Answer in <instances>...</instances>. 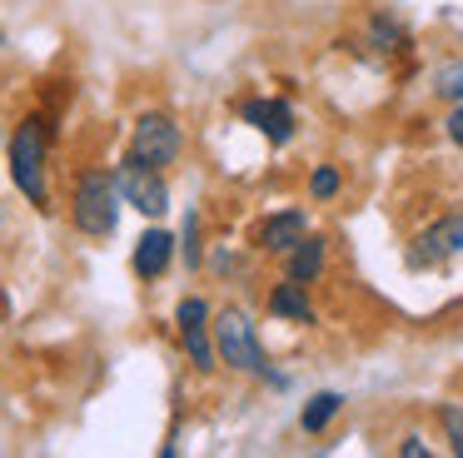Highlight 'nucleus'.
I'll return each instance as SVG.
<instances>
[{"mask_svg": "<svg viewBox=\"0 0 463 458\" xmlns=\"http://www.w3.org/2000/svg\"><path fill=\"white\" fill-rule=\"evenodd\" d=\"M120 205H125V195L110 169H85L71 189V219L90 239H110L120 229Z\"/></svg>", "mask_w": 463, "mask_h": 458, "instance_id": "f257e3e1", "label": "nucleus"}, {"mask_svg": "<svg viewBox=\"0 0 463 458\" xmlns=\"http://www.w3.org/2000/svg\"><path fill=\"white\" fill-rule=\"evenodd\" d=\"M45 149H51V129L45 119H21L11 135V179L35 209H51V189H45Z\"/></svg>", "mask_w": 463, "mask_h": 458, "instance_id": "f03ea898", "label": "nucleus"}, {"mask_svg": "<svg viewBox=\"0 0 463 458\" xmlns=\"http://www.w3.org/2000/svg\"><path fill=\"white\" fill-rule=\"evenodd\" d=\"M214 344H220V358L240 374H269V358H264V344L254 334L250 314L244 309H220L214 314Z\"/></svg>", "mask_w": 463, "mask_h": 458, "instance_id": "7ed1b4c3", "label": "nucleus"}, {"mask_svg": "<svg viewBox=\"0 0 463 458\" xmlns=\"http://www.w3.org/2000/svg\"><path fill=\"white\" fill-rule=\"evenodd\" d=\"M180 155H184V129L175 125L165 110H150V115L135 119L130 159H140V165H150V169H170Z\"/></svg>", "mask_w": 463, "mask_h": 458, "instance_id": "20e7f679", "label": "nucleus"}, {"mask_svg": "<svg viewBox=\"0 0 463 458\" xmlns=\"http://www.w3.org/2000/svg\"><path fill=\"white\" fill-rule=\"evenodd\" d=\"M175 324H180V339H184L190 364L200 368V374H210V368L220 364V344H214V309L204 304L200 294H190V299H180V309H175Z\"/></svg>", "mask_w": 463, "mask_h": 458, "instance_id": "39448f33", "label": "nucleus"}, {"mask_svg": "<svg viewBox=\"0 0 463 458\" xmlns=\"http://www.w3.org/2000/svg\"><path fill=\"white\" fill-rule=\"evenodd\" d=\"M115 179H120L125 205L140 209V215L160 219L165 209H170V185H165V169H150V165H140V159H125V165L115 169Z\"/></svg>", "mask_w": 463, "mask_h": 458, "instance_id": "423d86ee", "label": "nucleus"}, {"mask_svg": "<svg viewBox=\"0 0 463 458\" xmlns=\"http://www.w3.org/2000/svg\"><path fill=\"white\" fill-rule=\"evenodd\" d=\"M463 254V215H443L433 219L423 234H413V249H409V264L413 269H433L443 259Z\"/></svg>", "mask_w": 463, "mask_h": 458, "instance_id": "0eeeda50", "label": "nucleus"}, {"mask_svg": "<svg viewBox=\"0 0 463 458\" xmlns=\"http://www.w3.org/2000/svg\"><path fill=\"white\" fill-rule=\"evenodd\" d=\"M240 115H244V125H254L269 145H289L294 139V105L289 100H274V95H254V100H244L240 105Z\"/></svg>", "mask_w": 463, "mask_h": 458, "instance_id": "6e6552de", "label": "nucleus"}, {"mask_svg": "<svg viewBox=\"0 0 463 458\" xmlns=\"http://www.w3.org/2000/svg\"><path fill=\"white\" fill-rule=\"evenodd\" d=\"M309 234V219H304V209H279V215H264L260 229H254V239H260V249H269V254H289L299 239Z\"/></svg>", "mask_w": 463, "mask_h": 458, "instance_id": "1a4fd4ad", "label": "nucleus"}, {"mask_svg": "<svg viewBox=\"0 0 463 458\" xmlns=\"http://www.w3.org/2000/svg\"><path fill=\"white\" fill-rule=\"evenodd\" d=\"M175 249H180V239H175V234H165V229H145L140 244H135V259H130L135 274H140V279H160L165 269H170Z\"/></svg>", "mask_w": 463, "mask_h": 458, "instance_id": "9d476101", "label": "nucleus"}, {"mask_svg": "<svg viewBox=\"0 0 463 458\" xmlns=\"http://www.w3.org/2000/svg\"><path fill=\"white\" fill-rule=\"evenodd\" d=\"M269 314H274V319H294V324H314V304H309V294H304L299 279L284 274V284H274Z\"/></svg>", "mask_w": 463, "mask_h": 458, "instance_id": "9b49d317", "label": "nucleus"}, {"mask_svg": "<svg viewBox=\"0 0 463 458\" xmlns=\"http://www.w3.org/2000/svg\"><path fill=\"white\" fill-rule=\"evenodd\" d=\"M284 274L299 279V284H314V279L324 274V239L319 234H304L299 244L284 254Z\"/></svg>", "mask_w": 463, "mask_h": 458, "instance_id": "f8f14e48", "label": "nucleus"}, {"mask_svg": "<svg viewBox=\"0 0 463 458\" xmlns=\"http://www.w3.org/2000/svg\"><path fill=\"white\" fill-rule=\"evenodd\" d=\"M339 408H344V394H334V388H319V394H314L309 404L299 408V428H304V434H324V428L339 418Z\"/></svg>", "mask_w": 463, "mask_h": 458, "instance_id": "ddd939ff", "label": "nucleus"}, {"mask_svg": "<svg viewBox=\"0 0 463 458\" xmlns=\"http://www.w3.org/2000/svg\"><path fill=\"white\" fill-rule=\"evenodd\" d=\"M369 45L379 50V55H393V50L409 45V30H403L393 15H373L369 20Z\"/></svg>", "mask_w": 463, "mask_h": 458, "instance_id": "4468645a", "label": "nucleus"}, {"mask_svg": "<svg viewBox=\"0 0 463 458\" xmlns=\"http://www.w3.org/2000/svg\"><path fill=\"white\" fill-rule=\"evenodd\" d=\"M433 90H439L449 105H463V60H449V65L433 70Z\"/></svg>", "mask_w": 463, "mask_h": 458, "instance_id": "2eb2a0df", "label": "nucleus"}, {"mask_svg": "<svg viewBox=\"0 0 463 458\" xmlns=\"http://www.w3.org/2000/svg\"><path fill=\"white\" fill-rule=\"evenodd\" d=\"M439 424H443V438H449V448L463 458V408H458V404H439Z\"/></svg>", "mask_w": 463, "mask_h": 458, "instance_id": "dca6fc26", "label": "nucleus"}, {"mask_svg": "<svg viewBox=\"0 0 463 458\" xmlns=\"http://www.w3.org/2000/svg\"><path fill=\"white\" fill-rule=\"evenodd\" d=\"M339 185H344V179H339V169H334V165H314V175H309V195L314 199H334V195H339Z\"/></svg>", "mask_w": 463, "mask_h": 458, "instance_id": "f3484780", "label": "nucleus"}, {"mask_svg": "<svg viewBox=\"0 0 463 458\" xmlns=\"http://www.w3.org/2000/svg\"><path fill=\"white\" fill-rule=\"evenodd\" d=\"M180 249H184V264H200V215H184V229H180Z\"/></svg>", "mask_w": 463, "mask_h": 458, "instance_id": "a211bd4d", "label": "nucleus"}, {"mask_svg": "<svg viewBox=\"0 0 463 458\" xmlns=\"http://www.w3.org/2000/svg\"><path fill=\"white\" fill-rule=\"evenodd\" d=\"M399 458H429V444H423L419 434H409V438L399 444Z\"/></svg>", "mask_w": 463, "mask_h": 458, "instance_id": "6ab92c4d", "label": "nucleus"}, {"mask_svg": "<svg viewBox=\"0 0 463 458\" xmlns=\"http://www.w3.org/2000/svg\"><path fill=\"white\" fill-rule=\"evenodd\" d=\"M443 125H449V139H453V145L463 149V105H453V115L443 119Z\"/></svg>", "mask_w": 463, "mask_h": 458, "instance_id": "aec40b11", "label": "nucleus"}]
</instances>
